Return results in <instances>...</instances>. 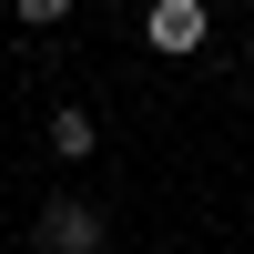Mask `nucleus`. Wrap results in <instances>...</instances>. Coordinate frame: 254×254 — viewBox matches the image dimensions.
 I'll list each match as a JSON object with an SVG mask.
<instances>
[{"label":"nucleus","instance_id":"1","mask_svg":"<svg viewBox=\"0 0 254 254\" xmlns=\"http://www.w3.org/2000/svg\"><path fill=\"white\" fill-rule=\"evenodd\" d=\"M41 244H51V254H102V244H112V224H102L92 203L61 193V203H41Z\"/></svg>","mask_w":254,"mask_h":254},{"label":"nucleus","instance_id":"2","mask_svg":"<svg viewBox=\"0 0 254 254\" xmlns=\"http://www.w3.org/2000/svg\"><path fill=\"white\" fill-rule=\"evenodd\" d=\"M142 41H153V51H203V41H214V10H203V0H153Z\"/></svg>","mask_w":254,"mask_h":254},{"label":"nucleus","instance_id":"3","mask_svg":"<svg viewBox=\"0 0 254 254\" xmlns=\"http://www.w3.org/2000/svg\"><path fill=\"white\" fill-rule=\"evenodd\" d=\"M92 142H102L92 112H81V102H61V112H51V153H61V163H92Z\"/></svg>","mask_w":254,"mask_h":254},{"label":"nucleus","instance_id":"4","mask_svg":"<svg viewBox=\"0 0 254 254\" xmlns=\"http://www.w3.org/2000/svg\"><path fill=\"white\" fill-rule=\"evenodd\" d=\"M20 20H31V31H51V20H71V0H20Z\"/></svg>","mask_w":254,"mask_h":254}]
</instances>
